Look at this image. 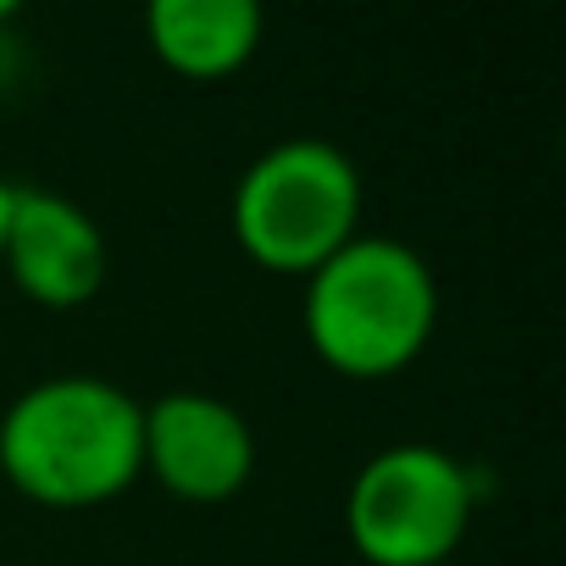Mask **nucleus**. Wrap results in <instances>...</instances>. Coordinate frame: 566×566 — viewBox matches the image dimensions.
<instances>
[{
    "mask_svg": "<svg viewBox=\"0 0 566 566\" xmlns=\"http://www.w3.org/2000/svg\"><path fill=\"white\" fill-rule=\"evenodd\" d=\"M145 406L95 373L29 384L0 417V478L45 511H95L145 478Z\"/></svg>",
    "mask_w": 566,
    "mask_h": 566,
    "instance_id": "nucleus-1",
    "label": "nucleus"
},
{
    "mask_svg": "<svg viewBox=\"0 0 566 566\" xmlns=\"http://www.w3.org/2000/svg\"><path fill=\"white\" fill-rule=\"evenodd\" d=\"M301 283H306L301 323L312 356L356 384L406 373L439 328L433 266L406 239L356 233Z\"/></svg>",
    "mask_w": 566,
    "mask_h": 566,
    "instance_id": "nucleus-2",
    "label": "nucleus"
},
{
    "mask_svg": "<svg viewBox=\"0 0 566 566\" xmlns=\"http://www.w3.org/2000/svg\"><path fill=\"white\" fill-rule=\"evenodd\" d=\"M361 172L317 134L266 145L233 184V244L277 277H312L334 250L361 233Z\"/></svg>",
    "mask_w": 566,
    "mask_h": 566,
    "instance_id": "nucleus-3",
    "label": "nucleus"
},
{
    "mask_svg": "<svg viewBox=\"0 0 566 566\" xmlns=\"http://www.w3.org/2000/svg\"><path fill=\"white\" fill-rule=\"evenodd\" d=\"M478 511V478L439 444L406 439L361 461L345 489V533L367 566H444Z\"/></svg>",
    "mask_w": 566,
    "mask_h": 566,
    "instance_id": "nucleus-4",
    "label": "nucleus"
},
{
    "mask_svg": "<svg viewBox=\"0 0 566 566\" xmlns=\"http://www.w3.org/2000/svg\"><path fill=\"white\" fill-rule=\"evenodd\" d=\"M139 461L172 500L228 505L255 472V433L233 400H217L206 389H172L145 406Z\"/></svg>",
    "mask_w": 566,
    "mask_h": 566,
    "instance_id": "nucleus-5",
    "label": "nucleus"
},
{
    "mask_svg": "<svg viewBox=\"0 0 566 566\" xmlns=\"http://www.w3.org/2000/svg\"><path fill=\"white\" fill-rule=\"evenodd\" d=\"M106 233L101 222L56 189H12V217L0 239V272L18 295L45 312H78L106 283Z\"/></svg>",
    "mask_w": 566,
    "mask_h": 566,
    "instance_id": "nucleus-6",
    "label": "nucleus"
},
{
    "mask_svg": "<svg viewBox=\"0 0 566 566\" xmlns=\"http://www.w3.org/2000/svg\"><path fill=\"white\" fill-rule=\"evenodd\" d=\"M261 29L266 18L250 0H150L145 7L150 56L189 84L233 78L261 51Z\"/></svg>",
    "mask_w": 566,
    "mask_h": 566,
    "instance_id": "nucleus-7",
    "label": "nucleus"
},
{
    "mask_svg": "<svg viewBox=\"0 0 566 566\" xmlns=\"http://www.w3.org/2000/svg\"><path fill=\"white\" fill-rule=\"evenodd\" d=\"M12 189H18V184L0 178V239H7V217H12Z\"/></svg>",
    "mask_w": 566,
    "mask_h": 566,
    "instance_id": "nucleus-8",
    "label": "nucleus"
},
{
    "mask_svg": "<svg viewBox=\"0 0 566 566\" xmlns=\"http://www.w3.org/2000/svg\"><path fill=\"white\" fill-rule=\"evenodd\" d=\"M12 18H18V7H12V0H0V29H7Z\"/></svg>",
    "mask_w": 566,
    "mask_h": 566,
    "instance_id": "nucleus-9",
    "label": "nucleus"
},
{
    "mask_svg": "<svg viewBox=\"0 0 566 566\" xmlns=\"http://www.w3.org/2000/svg\"><path fill=\"white\" fill-rule=\"evenodd\" d=\"M444 566H455V560H444Z\"/></svg>",
    "mask_w": 566,
    "mask_h": 566,
    "instance_id": "nucleus-10",
    "label": "nucleus"
}]
</instances>
